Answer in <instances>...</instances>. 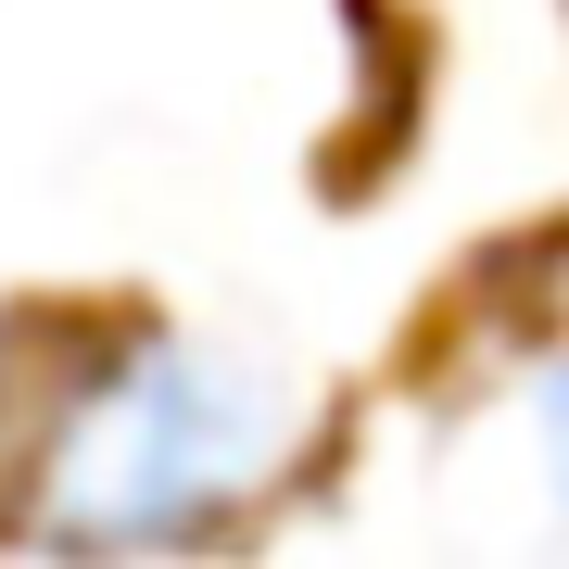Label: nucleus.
Returning <instances> with one entry per match:
<instances>
[{
    "label": "nucleus",
    "mask_w": 569,
    "mask_h": 569,
    "mask_svg": "<svg viewBox=\"0 0 569 569\" xmlns=\"http://www.w3.org/2000/svg\"><path fill=\"white\" fill-rule=\"evenodd\" d=\"M291 430L305 406L279 367L190 342V329H127L51 406L39 456H26V519L51 545H190L279 481Z\"/></svg>",
    "instance_id": "obj_1"
},
{
    "label": "nucleus",
    "mask_w": 569,
    "mask_h": 569,
    "mask_svg": "<svg viewBox=\"0 0 569 569\" xmlns=\"http://www.w3.org/2000/svg\"><path fill=\"white\" fill-rule=\"evenodd\" d=\"M531 468H545V493H557V507H569V355H545V367H531Z\"/></svg>",
    "instance_id": "obj_2"
},
{
    "label": "nucleus",
    "mask_w": 569,
    "mask_h": 569,
    "mask_svg": "<svg viewBox=\"0 0 569 569\" xmlns=\"http://www.w3.org/2000/svg\"><path fill=\"white\" fill-rule=\"evenodd\" d=\"M0 380H13V342H0Z\"/></svg>",
    "instance_id": "obj_3"
}]
</instances>
